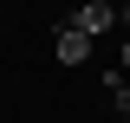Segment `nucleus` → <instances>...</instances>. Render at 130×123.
<instances>
[{
	"instance_id": "f257e3e1",
	"label": "nucleus",
	"mask_w": 130,
	"mask_h": 123,
	"mask_svg": "<svg viewBox=\"0 0 130 123\" xmlns=\"http://www.w3.org/2000/svg\"><path fill=\"white\" fill-rule=\"evenodd\" d=\"M65 26L78 32V39H98V32H111V26H117V7H111V0H85Z\"/></svg>"
},
{
	"instance_id": "f03ea898",
	"label": "nucleus",
	"mask_w": 130,
	"mask_h": 123,
	"mask_svg": "<svg viewBox=\"0 0 130 123\" xmlns=\"http://www.w3.org/2000/svg\"><path fill=\"white\" fill-rule=\"evenodd\" d=\"M52 52H59V65H85V58H91V39H78L72 26H59V39H52Z\"/></svg>"
},
{
	"instance_id": "7ed1b4c3",
	"label": "nucleus",
	"mask_w": 130,
	"mask_h": 123,
	"mask_svg": "<svg viewBox=\"0 0 130 123\" xmlns=\"http://www.w3.org/2000/svg\"><path fill=\"white\" fill-rule=\"evenodd\" d=\"M111 110H117V117L130 123V84H117V91H111Z\"/></svg>"
},
{
	"instance_id": "20e7f679",
	"label": "nucleus",
	"mask_w": 130,
	"mask_h": 123,
	"mask_svg": "<svg viewBox=\"0 0 130 123\" xmlns=\"http://www.w3.org/2000/svg\"><path fill=\"white\" fill-rule=\"evenodd\" d=\"M117 71H130V39H124V58H117Z\"/></svg>"
},
{
	"instance_id": "39448f33",
	"label": "nucleus",
	"mask_w": 130,
	"mask_h": 123,
	"mask_svg": "<svg viewBox=\"0 0 130 123\" xmlns=\"http://www.w3.org/2000/svg\"><path fill=\"white\" fill-rule=\"evenodd\" d=\"M117 26H130V7H124V13H117Z\"/></svg>"
}]
</instances>
